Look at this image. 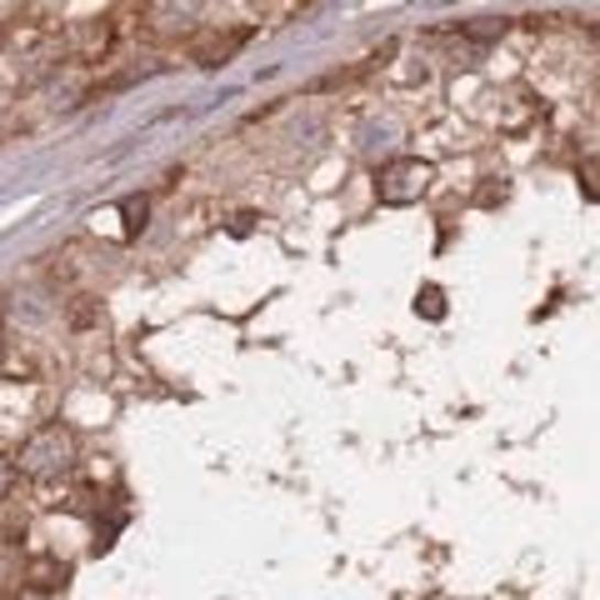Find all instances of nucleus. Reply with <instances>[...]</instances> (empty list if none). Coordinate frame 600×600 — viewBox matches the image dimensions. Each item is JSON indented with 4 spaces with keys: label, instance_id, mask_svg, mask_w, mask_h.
<instances>
[{
    "label": "nucleus",
    "instance_id": "obj_3",
    "mask_svg": "<svg viewBox=\"0 0 600 600\" xmlns=\"http://www.w3.org/2000/svg\"><path fill=\"white\" fill-rule=\"evenodd\" d=\"M145 21H151L155 35H181L200 21V0H151Z\"/></svg>",
    "mask_w": 600,
    "mask_h": 600
},
{
    "label": "nucleus",
    "instance_id": "obj_2",
    "mask_svg": "<svg viewBox=\"0 0 600 600\" xmlns=\"http://www.w3.org/2000/svg\"><path fill=\"white\" fill-rule=\"evenodd\" d=\"M436 171L426 161H415V155H401V161H385L381 175H375V196L381 206H415V200L430 190Z\"/></svg>",
    "mask_w": 600,
    "mask_h": 600
},
{
    "label": "nucleus",
    "instance_id": "obj_6",
    "mask_svg": "<svg viewBox=\"0 0 600 600\" xmlns=\"http://www.w3.org/2000/svg\"><path fill=\"white\" fill-rule=\"evenodd\" d=\"M415 310L430 320L446 316V295H440V285H421V295H415Z\"/></svg>",
    "mask_w": 600,
    "mask_h": 600
},
{
    "label": "nucleus",
    "instance_id": "obj_8",
    "mask_svg": "<svg viewBox=\"0 0 600 600\" xmlns=\"http://www.w3.org/2000/svg\"><path fill=\"white\" fill-rule=\"evenodd\" d=\"M15 476H21V470H15V456H6V450H0V501L15 491Z\"/></svg>",
    "mask_w": 600,
    "mask_h": 600
},
{
    "label": "nucleus",
    "instance_id": "obj_5",
    "mask_svg": "<svg viewBox=\"0 0 600 600\" xmlns=\"http://www.w3.org/2000/svg\"><path fill=\"white\" fill-rule=\"evenodd\" d=\"M25 576L35 580L31 590H41V596H45V590H61V586H66V580H70V566H55V560H31V570H25Z\"/></svg>",
    "mask_w": 600,
    "mask_h": 600
},
{
    "label": "nucleus",
    "instance_id": "obj_9",
    "mask_svg": "<svg viewBox=\"0 0 600 600\" xmlns=\"http://www.w3.org/2000/svg\"><path fill=\"white\" fill-rule=\"evenodd\" d=\"M141 226H145V200H126V230L135 236Z\"/></svg>",
    "mask_w": 600,
    "mask_h": 600
},
{
    "label": "nucleus",
    "instance_id": "obj_1",
    "mask_svg": "<svg viewBox=\"0 0 600 600\" xmlns=\"http://www.w3.org/2000/svg\"><path fill=\"white\" fill-rule=\"evenodd\" d=\"M76 460H80V436L66 421L35 426L31 436L21 440V450H15V470H21L25 480H61L76 470Z\"/></svg>",
    "mask_w": 600,
    "mask_h": 600
},
{
    "label": "nucleus",
    "instance_id": "obj_4",
    "mask_svg": "<svg viewBox=\"0 0 600 600\" xmlns=\"http://www.w3.org/2000/svg\"><path fill=\"white\" fill-rule=\"evenodd\" d=\"M246 41H251V25H240V31H226V35H210V41L196 45V66H206V70L226 66V61H230V55H236Z\"/></svg>",
    "mask_w": 600,
    "mask_h": 600
},
{
    "label": "nucleus",
    "instance_id": "obj_7",
    "mask_svg": "<svg viewBox=\"0 0 600 600\" xmlns=\"http://www.w3.org/2000/svg\"><path fill=\"white\" fill-rule=\"evenodd\" d=\"M580 190H586L590 200H600V155L580 161Z\"/></svg>",
    "mask_w": 600,
    "mask_h": 600
}]
</instances>
